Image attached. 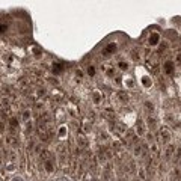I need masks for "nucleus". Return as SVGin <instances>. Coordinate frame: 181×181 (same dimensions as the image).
<instances>
[{"label":"nucleus","mask_w":181,"mask_h":181,"mask_svg":"<svg viewBox=\"0 0 181 181\" xmlns=\"http://www.w3.org/2000/svg\"><path fill=\"white\" fill-rule=\"evenodd\" d=\"M100 139H101L103 142L109 139V136H107V133H106V131H101V133H100Z\"/></svg>","instance_id":"nucleus-37"},{"label":"nucleus","mask_w":181,"mask_h":181,"mask_svg":"<svg viewBox=\"0 0 181 181\" xmlns=\"http://www.w3.org/2000/svg\"><path fill=\"white\" fill-rule=\"evenodd\" d=\"M168 49V42H163V44H160V52H163V50H166Z\"/></svg>","instance_id":"nucleus-38"},{"label":"nucleus","mask_w":181,"mask_h":181,"mask_svg":"<svg viewBox=\"0 0 181 181\" xmlns=\"http://www.w3.org/2000/svg\"><path fill=\"white\" fill-rule=\"evenodd\" d=\"M83 181H94V175L90 174V172H86L83 175Z\"/></svg>","instance_id":"nucleus-34"},{"label":"nucleus","mask_w":181,"mask_h":181,"mask_svg":"<svg viewBox=\"0 0 181 181\" xmlns=\"http://www.w3.org/2000/svg\"><path fill=\"white\" fill-rule=\"evenodd\" d=\"M57 138L60 141H65L68 138V127L65 124H60L59 125V128H57Z\"/></svg>","instance_id":"nucleus-10"},{"label":"nucleus","mask_w":181,"mask_h":181,"mask_svg":"<svg viewBox=\"0 0 181 181\" xmlns=\"http://www.w3.org/2000/svg\"><path fill=\"white\" fill-rule=\"evenodd\" d=\"M143 106H145V109L149 112V115H152V112L155 110V106H154V103H152V101H145V103H143Z\"/></svg>","instance_id":"nucleus-28"},{"label":"nucleus","mask_w":181,"mask_h":181,"mask_svg":"<svg viewBox=\"0 0 181 181\" xmlns=\"http://www.w3.org/2000/svg\"><path fill=\"white\" fill-rule=\"evenodd\" d=\"M0 88H2V86H0Z\"/></svg>","instance_id":"nucleus-42"},{"label":"nucleus","mask_w":181,"mask_h":181,"mask_svg":"<svg viewBox=\"0 0 181 181\" xmlns=\"http://www.w3.org/2000/svg\"><path fill=\"white\" fill-rule=\"evenodd\" d=\"M103 70H104V73H106L109 77H113V76H115V66L104 65V66H103Z\"/></svg>","instance_id":"nucleus-21"},{"label":"nucleus","mask_w":181,"mask_h":181,"mask_svg":"<svg viewBox=\"0 0 181 181\" xmlns=\"http://www.w3.org/2000/svg\"><path fill=\"white\" fill-rule=\"evenodd\" d=\"M115 52H116V44H115V42H109V44L106 45V47L103 49L101 54H103V56H106V57H109L112 53H115Z\"/></svg>","instance_id":"nucleus-8"},{"label":"nucleus","mask_w":181,"mask_h":181,"mask_svg":"<svg viewBox=\"0 0 181 181\" xmlns=\"http://www.w3.org/2000/svg\"><path fill=\"white\" fill-rule=\"evenodd\" d=\"M174 152H175V148H174V145H168V148L165 149V154H163V157L166 158V160H171V158L174 157Z\"/></svg>","instance_id":"nucleus-19"},{"label":"nucleus","mask_w":181,"mask_h":181,"mask_svg":"<svg viewBox=\"0 0 181 181\" xmlns=\"http://www.w3.org/2000/svg\"><path fill=\"white\" fill-rule=\"evenodd\" d=\"M39 157H41V158H44V162H45V160H49V152H47V149L39 151Z\"/></svg>","instance_id":"nucleus-33"},{"label":"nucleus","mask_w":181,"mask_h":181,"mask_svg":"<svg viewBox=\"0 0 181 181\" xmlns=\"http://www.w3.org/2000/svg\"><path fill=\"white\" fill-rule=\"evenodd\" d=\"M30 53H32L35 57H41V56H42V50H41L39 47H36V45H32V47H30Z\"/></svg>","instance_id":"nucleus-23"},{"label":"nucleus","mask_w":181,"mask_h":181,"mask_svg":"<svg viewBox=\"0 0 181 181\" xmlns=\"http://www.w3.org/2000/svg\"><path fill=\"white\" fill-rule=\"evenodd\" d=\"M52 71L57 76V74H62L63 71H65V66L60 63V62H53L52 63Z\"/></svg>","instance_id":"nucleus-14"},{"label":"nucleus","mask_w":181,"mask_h":181,"mask_svg":"<svg viewBox=\"0 0 181 181\" xmlns=\"http://www.w3.org/2000/svg\"><path fill=\"white\" fill-rule=\"evenodd\" d=\"M118 66H119V70H122V71H127L128 70V63L124 62V60H119L118 62Z\"/></svg>","instance_id":"nucleus-32"},{"label":"nucleus","mask_w":181,"mask_h":181,"mask_svg":"<svg viewBox=\"0 0 181 181\" xmlns=\"http://www.w3.org/2000/svg\"><path fill=\"white\" fill-rule=\"evenodd\" d=\"M136 73H138V76H139V83H141L145 89L152 88V79H151V74H149V73H146L142 66H138V68H136Z\"/></svg>","instance_id":"nucleus-1"},{"label":"nucleus","mask_w":181,"mask_h":181,"mask_svg":"<svg viewBox=\"0 0 181 181\" xmlns=\"http://www.w3.org/2000/svg\"><path fill=\"white\" fill-rule=\"evenodd\" d=\"M32 119V110L30 109H26L24 112H23V121L24 122H29Z\"/></svg>","instance_id":"nucleus-26"},{"label":"nucleus","mask_w":181,"mask_h":181,"mask_svg":"<svg viewBox=\"0 0 181 181\" xmlns=\"http://www.w3.org/2000/svg\"><path fill=\"white\" fill-rule=\"evenodd\" d=\"M163 71H165V74H168V76H172L174 74V71H175V63L172 62V60H165L163 62Z\"/></svg>","instance_id":"nucleus-7"},{"label":"nucleus","mask_w":181,"mask_h":181,"mask_svg":"<svg viewBox=\"0 0 181 181\" xmlns=\"http://www.w3.org/2000/svg\"><path fill=\"white\" fill-rule=\"evenodd\" d=\"M6 157L9 158L11 163H15V162L18 160V154H17V151H14V149H9V151L6 152Z\"/></svg>","instance_id":"nucleus-20"},{"label":"nucleus","mask_w":181,"mask_h":181,"mask_svg":"<svg viewBox=\"0 0 181 181\" xmlns=\"http://www.w3.org/2000/svg\"><path fill=\"white\" fill-rule=\"evenodd\" d=\"M136 134H139V138H143L146 134V128H145V124L142 119H139L138 124H136Z\"/></svg>","instance_id":"nucleus-11"},{"label":"nucleus","mask_w":181,"mask_h":181,"mask_svg":"<svg viewBox=\"0 0 181 181\" xmlns=\"http://www.w3.org/2000/svg\"><path fill=\"white\" fill-rule=\"evenodd\" d=\"M76 143H77V148H80V149H86L89 146V141L86 139V136L82 134V133H77V136H76Z\"/></svg>","instance_id":"nucleus-4"},{"label":"nucleus","mask_w":181,"mask_h":181,"mask_svg":"<svg viewBox=\"0 0 181 181\" xmlns=\"http://www.w3.org/2000/svg\"><path fill=\"white\" fill-rule=\"evenodd\" d=\"M66 109H68V112H70V115H73V116H79V110L73 106V103H68V104H66Z\"/></svg>","instance_id":"nucleus-24"},{"label":"nucleus","mask_w":181,"mask_h":181,"mask_svg":"<svg viewBox=\"0 0 181 181\" xmlns=\"http://www.w3.org/2000/svg\"><path fill=\"white\" fill-rule=\"evenodd\" d=\"M6 30H8V26L6 24H0V36H2L3 33H6Z\"/></svg>","instance_id":"nucleus-36"},{"label":"nucleus","mask_w":181,"mask_h":181,"mask_svg":"<svg viewBox=\"0 0 181 181\" xmlns=\"http://www.w3.org/2000/svg\"><path fill=\"white\" fill-rule=\"evenodd\" d=\"M9 125H11V130H12V131H15V130L18 128V125H20V122H18V118H15V116L9 118Z\"/></svg>","instance_id":"nucleus-22"},{"label":"nucleus","mask_w":181,"mask_h":181,"mask_svg":"<svg viewBox=\"0 0 181 181\" xmlns=\"http://www.w3.org/2000/svg\"><path fill=\"white\" fill-rule=\"evenodd\" d=\"M131 54H133V59H134V60H138V59H141V54H139V52L136 50V49H134V50L131 52Z\"/></svg>","instance_id":"nucleus-35"},{"label":"nucleus","mask_w":181,"mask_h":181,"mask_svg":"<svg viewBox=\"0 0 181 181\" xmlns=\"http://www.w3.org/2000/svg\"><path fill=\"white\" fill-rule=\"evenodd\" d=\"M113 149H115L116 154L122 155V152H124V145H122V142L118 141V139H115V141H113Z\"/></svg>","instance_id":"nucleus-16"},{"label":"nucleus","mask_w":181,"mask_h":181,"mask_svg":"<svg viewBox=\"0 0 181 181\" xmlns=\"http://www.w3.org/2000/svg\"><path fill=\"white\" fill-rule=\"evenodd\" d=\"M148 45L149 47H155V45H160V42H162V36H160V33L158 32H151L149 33V36H148Z\"/></svg>","instance_id":"nucleus-3"},{"label":"nucleus","mask_w":181,"mask_h":181,"mask_svg":"<svg viewBox=\"0 0 181 181\" xmlns=\"http://www.w3.org/2000/svg\"><path fill=\"white\" fill-rule=\"evenodd\" d=\"M5 169H6V174H12V172L17 171V163H11V162H8Z\"/></svg>","instance_id":"nucleus-27"},{"label":"nucleus","mask_w":181,"mask_h":181,"mask_svg":"<svg viewBox=\"0 0 181 181\" xmlns=\"http://www.w3.org/2000/svg\"><path fill=\"white\" fill-rule=\"evenodd\" d=\"M86 73H88V76L94 77L95 73H97V71H95V66H94V65H88V66H86Z\"/></svg>","instance_id":"nucleus-30"},{"label":"nucleus","mask_w":181,"mask_h":181,"mask_svg":"<svg viewBox=\"0 0 181 181\" xmlns=\"http://www.w3.org/2000/svg\"><path fill=\"white\" fill-rule=\"evenodd\" d=\"M90 130H92V124L89 122V119H85L83 121V131L85 133H89Z\"/></svg>","instance_id":"nucleus-29"},{"label":"nucleus","mask_w":181,"mask_h":181,"mask_svg":"<svg viewBox=\"0 0 181 181\" xmlns=\"http://www.w3.org/2000/svg\"><path fill=\"white\" fill-rule=\"evenodd\" d=\"M3 62L6 65H11V66H15L17 65V60H15V56L12 53H5L3 54Z\"/></svg>","instance_id":"nucleus-13"},{"label":"nucleus","mask_w":181,"mask_h":181,"mask_svg":"<svg viewBox=\"0 0 181 181\" xmlns=\"http://www.w3.org/2000/svg\"><path fill=\"white\" fill-rule=\"evenodd\" d=\"M122 85L127 89H134V86H136V83H134V80L131 77H122Z\"/></svg>","instance_id":"nucleus-18"},{"label":"nucleus","mask_w":181,"mask_h":181,"mask_svg":"<svg viewBox=\"0 0 181 181\" xmlns=\"http://www.w3.org/2000/svg\"><path fill=\"white\" fill-rule=\"evenodd\" d=\"M116 97H118V100H119L121 103H128V100H130V95L125 92V90H118V92H116Z\"/></svg>","instance_id":"nucleus-17"},{"label":"nucleus","mask_w":181,"mask_h":181,"mask_svg":"<svg viewBox=\"0 0 181 181\" xmlns=\"http://www.w3.org/2000/svg\"><path fill=\"white\" fill-rule=\"evenodd\" d=\"M172 139V133L168 127H162L160 130H158V142L163 143V145H168Z\"/></svg>","instance_id":"nucleus-2"},{"label":"nucleus","mask_w":181,"mask_h":181,"mask_svg":"<svg viewBox=\"0 0 181 181\" xmlns=\"http://www.w3.org/2000/svg\"><path fill=\"white\" fill-rule=\"evenodd\" d=\"M90 98H92V103L94 104H101L103 100H104V95L100 89H94L92 92H90Z\"/></svg>","instance_id":"nucleus-5"},{"label":"nucleus","mask_w":181,"mask_h":181,"mask_svg":"<svg viewBox=\"0 0 181 181\" xmlns=\"http://www.w3.org/2000/svg\"><path fill=\"white\" fill-rule=\"evenodd\" d=\"M175 62L181 65V54H177V57H175Z\"/></svg>","instance_id":"nucleus-41"},{"label":"nucleus","mask_w":181,"mask_h":181,"mask_svg":"<svg viewBox=\"0 0 181 181\" xmlns=\"http://www.w3.org/2000/svg\"><path fill=\"white\" fill-rule=\"evenodd\" d=\"M146 127L151 130V131H155L157 128H158V121H157V118L154 116V115H148V118H146Z\"/></svg>","instance_id":"nucleus-6"},{"label":"nucleus","mask_w":181,"mask_h":181,"mask_svg":"<svg viewBox=\"0 0 181 181\" xmlns=\"http://www.w3.org/2000/svg\"><path fill=\"white\" fill-rule=\"evenodd\" d=\"M3 131H5V122L0 121V133H3Z\"/></svg>","instance_id":"nucleus-40"},{"label":"nucleus","mask_w":181,"mask_h":181,"mask_svg":"<svg viewBox=\"0 0 181 181\" xmlns=\"http://www.w3.org/2000/svg\"><path fill=\"white\" fill-rule=\"evenodd\" d=\"M146 65H148V68H151V70H152L154 73H158V62H157V56H151V57L148 59Z\"/></svg>","instance_id":"nucleus-12"},{"label":"nucleus","mask_w":181,"mask_h":181,"mask_svg":"<svg viewBox=\"0 0 181 181\" xmlns=\"http://www.w3.org/2000/svg\"><path fill=\"white\" fill-rule=\"evenodd\" d=\"M52 95H53V98H54V101H60V100L63 98V95H62V94L59 92V90H57V89H54V90H53V92H52Z\"/></svg>","instance_id":"nucleus-31"},{"label":"nucleus","mask_w":181,"mask_h":181,"mask_svg":"<svg viewBox=\"0 0 181 181\" xmlns=\"http://www.w3.org/2000/svg\"><path fill=\"white\" fill-rule=\"evenodd\" d=\"M138 178L141 180V181H146V171H145V168H139L138 169Z\"/></svg>","instance_id":"nucleus-25"},{"label":"nucleus","mask_w":181,"mask_h":181,"mask_svg":"<svg viewBox=\"0 0 181 181\" xmlns=\"http://www.w3.org/2000/svg\"><path fill=\"white\" fill-rule=\"evenodd\" d=\"M54 169H56V166H54V162L53 160H45L44 162V171H45V174L47 175H52L53 172H54Z\"/></svg>","instance_id":"nucleus-9"},{"label":"nucleus","mask_w":181,"mask_h":181,"mask_svg":"<svg viewBox=\"0 0 181 181\" xmlns=\"http://www.w3.org/2000/svg\"><path fill=\"white\" fill-rule=\"evenodd\" d=\"M76 76H77V77H79V80H80V79L83 77V73H82L80 70H76Z\"/></svg>","instance_id":"nucleus-39"},{"label":"nucleus","mask_w":181,"mask_h":181,"mask_svg":"<svg viewBox=\"0 0 181 181\" xmlns=\"http://www.w3.org/2000/svg\"><path fill=\"white\" fill-rule=\"evenodd\" d=\"M134 139H136V136H134L133 130H127L124 133V143H131V142H134Z\"/></svg>","instance_id":"nucleus-15"}]
</instances>
